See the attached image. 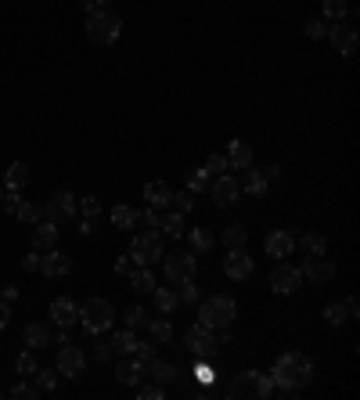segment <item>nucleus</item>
Segmentation results:
<instances>
[{"mask_svg":"<svg viewBox=\"0 0 360 400\" xmlns=\"http://www.w3.org/2000/svg\"><path fill=\"white\" fill-rule=\"evenodd\" d=\"M270 378H274V390H281L285 397H295L303 386L313 383V361L303 350H288V353H281L278 361H274Z\"/></svg>","mask_w":360,"mask_h":400,"instance_id":"f257e3e1","label":"nucleus"},{"mask_svg":"<svg viewBox=\"0 0 360 400\" xmlns=\"http://www.w3.org/2000/svg\"><path fill=\"white\" fill-rule=\"evenodd\" d=\"M227 397L230 400H242V397H256V400H267L274 397V378L267 371H256V368H249L242 375L230 378V386H227Z\"/></svg>","mask_w":360,"mask_h":400,"instance_id":"f03ea898","label":"nucleus"},{"mask_svg":"<svg viewBox=\"0 0 360 400\" xmlns=\"http://www.w3.org/2000/svg\"><path fill=\"white\" fill-rule=\"evenodd\" d=\"M123 36V18L109 8H97L94 15H87V40L91 44H116Z\"/></svg>","mask_w":360,"mask_h":400,"instance_id":"7ed1b4c3","label":"nucleus"},{"mask_svg":"<svg viewBox=\"0 0 360 400\" xmlns=\"http://www.w3.org/2000/svg\"><path fill=\"white\" fill-rule=\"evenodd\" d=\"M238 318V303L230 300V296H209V300H202L198 303V321L205 325V328H227L230 321Z\"/></svg>","mask_w":360,"mask_h":400,"instance_id":"20e7f679","label":"nucleus"},{"mask_svg":"<svg viewBox=\"0 0 360 400\" xmlns=\"http://www.w3.org/2000/svg\"><path fill=\"white\" fill-rule=\"evenodd\" d=\"M112 318H116V310H112V303L104 296H91L87 303L79 307V325L87 328L91 335H101L104 328L112 325Z\"/></svg>","mask_w":360,"mask_h":400,"instance_id":"39448f33","label":"nucleus"},{"mask_svg":"<svg viewBox=\"0 0 360 400\" xmlns=\"http://www.w3.org/2000/svg\"><path fill=\"white\" fill-rule=\"evenodd\" d=\"M162 235L159 231H141V235H134V242H130V256L137 267H152V263H159L162 260Z\"/></svg>","mask_w":360,"mask_h":400,"instance_id":"423d86ee","label":"nucleus"},{"mask_svg":"<svg viewBox=\"0 0 360 400\" xmlns=\"http://www.w3.org/2000/svg\"><path fill=\"white\" fill-rule=\"evenodd\" d=\"M162 263H166V282H169V285L195 282V275H198L195 252H162Z\"/></svg>","mask_w":360,"mask_h":400,"instance_id":"0eeeda50","label":"nucleus"},{"mask_svg":"<svg viewBox=\"0 0 360 400\" xmlns=\"http://www.w3.org/2000/svg\"><path fill=\"white\" fill-rule=\"evenodd\" d=\"M54 368H58V375H65V378H79L83 371H87V353H83L79 346H72V343H65L58 350Z\"/></svg>","mask_w":360,"mask_h":400,"instance_id":"6e6552de","label":"nucleus"},{"mask_svg":"<svg viewBox=\"0 0 360 400\" xmlns=\"http://www.w3.org/2000/svg\"><path fill=\"white\" fill-rule=\"evenodd\" d=\"M299 285H303V275H299V267H295V263H285V260H281L278 267L270 270V289L278 292V296H292Z\"/></svg>","mask_w":360,"mask_h":400,"instance_id":"1a4fd4ad","label":"nucleus"},{"mask_svg":"<svg viewBox=\"0 0 360 400\" xmlns=\"http://www.w3.org/2000/svg\"><path fill=\"white\" fill-rule=\"evenodd\" d=\"M76 217V195L72 192H54L47 202H44V220H54V224H65Z\"/></svg>","mask_w":360,"mask_h":400,"instance_id":"9d476101","label":"nucleus"},{"mask_svg":"<svg viewBox=\"0 0 360 400\" xmlns=\"http://www.w3.org/2000/svg\"><path fill=\"white\" fill-rule=\"evenodd\" d=\"M224 275L230 282H245L252 275V256L245 252V245H235V249L224 252Z\"/></svg>","mask_w":360,"mask_h":400,"instance_id":"9b49d317","label":"nucleus"},{"mask_svg":"<svg viewBox=\"0 0 360 400\" xmlns=\"http://www.w3.org/2000/svg\"><path fill=\"white\" fill-rule=\"evenodd\" d=\"M328 44L338 51V58H353L357 47H360V36H357V29L335 22V26H328Z\"/></svg>","mask_w":360,"mask_h":400,"instance_id":"f8f14e48","label":"nucleus"},{"mask_svg":"<svg viewBox=\"0 0 360 400\" xmlns=\"http://www.w3.org/2000/svg\"><path fill=\"white\" fill-rule=\"evenodd\" d=\"M209 192H213V202H217V206H235L238 195H242V184L230 177V174H224V177L209 180Z\"/></svg>","mask_w":360,"mask_h":400,"instance_id":"ddd939ff","label":"nucleus"},{"mask_svg":"<svg viewBox=\"0 0 360 400\" xmlns=\"http://www.w3.org/2000/svg\"><path fill=\"white\" fill-rule=\"evenodd\" d=\"M299 275H303V282H310V285H328V282L335 278V267H331L324 256H306V263L299 267Z\"/></svg>","mask_w":360,"mask_h":400,"instance_id":"4468645a","label":"nucleus"},{"mask_svg":"<svg viewBox=\"0 0 360 400\" xmlns=\"http://www.w3.org/2000/svg\"><path fill=\"white\" fill-rule=\"evenodd\" d=\"M263 249H267V256H270V260H288L292 252H295L292 231H270L267 242H263Z\"/></svg>","mask_w":360,"mask_h":400,"instance_id":"2eb2a0df","label":"nucleus"},{"mask_svg":"<svg viewBox=\"0 0 360 400\" xmlns=\"http://www.w3.org/2000/svg\"><path fill=\"white\" fill-rule=\"evenodd\" d=\"M187 346H191L195 357H205L209 350L217 346V332H213V328H205L202 321H195L191 328H187Z\"/></svg>","mask_w":360,"mask_h":400,"instance_id":"dca6fc26","label":"nucleus"},{"mask_svg":"<svg viewBox=\"0 0 360 400\" xmlns=\"http://www.w3.org/2000/svg\"><path fill=\"white\" fill-rule=\"evenodd\" d=\"M69 270H72V260L65 256V252L47 249L44 256H40V275H47V278H65Z\"/></svg>","mask_w":360,"mask_h":400,"instance_id":"f3484780","label":"nucleus"},{"mask_svg":"<svg viewBox=\"0 0 360 400\" xmlns=\"http://www.w3.org/2000/svg\"><path fill=\"white\" fill-rule=\"evenodd\" d=\"M144 375H148V368L137 361L134 353H126V361H119V364H116V378H119L123 386H137Z\"/></svg>","mask_w":360,"mask_h":400,"instance_id":"a211bd4d","label":"nucleus"},{"mask_svg":"<svg viewBox=\"0 0 360 400\" xmlns=\"http://www.w3.org/2000/svg\"><path fill=\"white\" fill-rule=\"evenodd\" d=\"M51 321H54L58 328H72V325L79 321V307H76L72 300H54V303H51Z\"/></svg>","mask_w":360,"mask_h":400,"instance_id":"6ab92c4d","label":"nucleus"},{"mask_svg":"<svg viewBox=\"0 0 360 400\" xmlns=\"http://www.w3.org/2000/svg\"><path fill=\"white\" fill-rule=\"evenodd\" d=\"M227 166L230 170H249L252 166V144H245L242 137H235L227 144Z\"/></svg>","mask_w":360,"mask_h":400,"instance_id":"aec40b11","label":"nucleus"},{"mask_svg":"<svg viewBox=\"0 0 360 400\" xmlns=\"http://www.w3.org/2000/svg\"><path fill=\"white\" fill-rule=\"evenodd\" d=\"M54 242H58V224L54 220H40V224H33V249H54Z\"/></svg>","mask_w":360,"mask_h":400,"instance_id":"412c9836","label":"nucleus"},{"mask_svg":"<svg viewBox=\"0 0 360 400\" xmlns=\"http://www.w3.org/2000/svg\"><path fill=\"white\" fill-rule=\"evenodd\" d=\"M144 202L155 206V209H166L169 202H173V187H169L166 180H152L144 187Z\"/></svg>","mask_w":360,"mask_h":400,"instance_id":"4be33fe9","label":"nucleus"},{"mask_svg":"<svg viewBox=\"0 0 360 400\" xmlns=\"http://www.w3.org/2000/svg\"><path fill=\"white\" fill-rule=\"evenodd\" d=\"M29 166L26 162H11L8 166V174H4V187H8V192H22V187L29 184Z\"/></svg>","mask_w":360,"mask_h":400,"instance_id":"5701e85b","label":"nucleus"},{"mask_svg":"<svg viewBox=\"0 0 360 400\" xmlns=\"http://www.w3.org/2000/svg\"><path fill=\"white\" fill-rule=\"evenodd\" d=\"M295 245H299L306 256H324V252H328V238L321 235V231H306V235L295 242Z\"/></svg>","mask_w":360,"mask_h":400,"instance_id":"b1692460","label":"nucleus"},{"mask_svg":"<svg viewBox=\"0 0 360 400\" xmlns=\"http://www.w3.org/2000/svg\"><path fill=\"white\" fill-rule=\"evenodd\" d=\"M26 346H29V350H44V346H51V328H47V325H40V321L26 325Z\"/></svg>","mask_w":360,"mask_h":400,"instance_id":"393cba45","label":"nucleus"},{"mask_svg":"<svg viewBox=\"0 0 360 400\" xmlns=\"http://www.w3.org/2000/svg\"><path fill=\"white\" fill-rule=\"evenodd\" d=\"M152 296H155V307H159V314H166V318H169V314H173L177 307H180V296H177V289H152Z\"/></svg>","mask_w":360,"mask_h":400,"instance_id":"a878e982","label":"nucleus"},{"mask_svg":"<svg viewBox=\"0 0 360 400\" xmlns=\"http://www.w3.org/2000/svg\"><path fill=\"white\" fill-rule=\"evenodd\" d=\"M184 235H187V242H191L195 252H209V249L217 245V235L209 227H195V231H184Z\"/></svg>","mask_w":360,"mask_h":400,"instance_id":"bb28decb","label":"nucleus"},{"mask_svg":"<svg viewBox=\"0 0 360 400\" xmlns=\"http://www.w3.org/2000/svg\"><path fill=\"white\" fill-rule=\"evenodd\" d=\"M321 11H324V22H343L350 18V0H321Z\"/></svg>","mask_w":360,"mask_h":400,"instance_id":"cd10ccee","label":"nucleus"},{"mask_svg":"<svg viewBox=\"0 0 360 400\" xmlns=\"http://www.w3.org/2000/svg\"><path fill=\"white\" fill-rule=\"evenodd\" d=\"M148 375H152L159 386H169V383H173V378H177V364H169V361H159V357H155V361L148 364Z\"/></svg>","mask_w":360,"mask_h":400,"instance_id":"c85d7f7f","label":"nucleus"},{"mask_svg":"<svg viewBox=\"0 0 360 400\" xmlns=\"http://www.w3.org/2000/svg\"><path fill=\"white\" fill-rule=\"evenodd\" d=\"M11 217H18L22 224H40L44 220V206H36V202H26V199H18V206H15V213Z\"/></svg>","mask_w":360,"mask_h":400,"instance_id":"c756f323","label":"nucleus"},{"mask_svg":"<svg viewBox=\"0 0 360 400\" xmlns=\"http://www.w3.org/2000/svg\"><path fill=\"white\" fill-rule=\"evenodd\" d=\"M159 282H155V275L148 267H130V289L134 292H152Z\"/></svg>","mask_w":360,"mask_h":400,"instance_id":"7c9ffc66","label":"nucleus"},{"mask_svg":"<svg viewBox=\"0 0 360 400\" xmlns=\"http://www.w3.org/2000/svg\"><path fill=\"white\" fill-rule=\"evenodd\" d=\"M112 224H116L119 231H134V224H137V209H134V206H126V202H119V206L112 209Z\"/></svg>","mask_w":360,"mask_h":400,"instance_id":"2f4dec72","label":"nucleus"},{"mask_svg":"<svg viewBox=\"0 0 360 400\" xmlns=\"http://www.w3.org/2000/svg\"><path fill=\"white\" fill-rule=\"evenodd\" d=\"M109 346H112V353H134V346H137V335H134V328H126V332L109 335Z\"/></svg>","mask_w":360,"mask_h":400,"instance_id":"473e14b6","label":"nucleus"},{"mask_svg":"<svg viewBox=\"0 0 360 400\" xmlns=\"http://www.w3.org/2000/svg\"><path fill=\"white\" fill-rule=\"evenodd\" d=\"M267 184H270V180H267V174L252 170V166L245 170V184H242V187H245L249 195H256V199H260V195H267Z\"/></svg>","mask_w":360,"mask_h":400,"instance_id":"72a5a7b5","label":"nucleus"},{"mask_svg":"<svg viewBox=\"0 0 360 400\" xmlns=\"http://www.w3.org/2000/svg\"><path fill=\"white\" fill-rule=\"evenodd\" d=\"M159 231H166V238H184V213L177 209V213H166Z\"/></svg>","mask_w":360,"mask_h":400,"instance_id":"f704fd0d","label":"nucleus"},{"mask_svg":"<svg viewBox=\"0 0 360 400\" xmlns=\"http://www.w3.org/2000/svg\"><path fill=\"white\" fill-rule=\"evenodd\" d=\"M159 224H162V213H159L155 206H144L141 213H137V224H134V227H144V231H159ZM159 235H162V231H159Z\"/></svg>","mask_w":360,"mask_h":400,"instance_id":"c9c22d12","label":"nucleus"},{"mask_svg":"<svg viewBox=\"0 0 360 400\" xmlns=\"http://www.w3.org/2000/svg\"><path fill=\"white\" fill-rule=\"evenodd\" d=\"M245 242H249V231H245L242 224H227V227H224V245H227V249L245 245Z\"/></svg>","mask_w":360,"mask_h":400,"instance_id":"e433bc0d","label":"nucleus"},{"mask_svg":"<svg viewBox=\"0 0 360 400\" xmlns=\"http://www.w3.org/2000/svg\"><path fill=\"white\" fill-rule=\"evenodd\" d=\"M148 328H152L155 343H169V339H173V325H169L166 318H152V321H148Z\"/></svg>","mask_w":360,"mask_h":400,"instance_id":"4c0bfd02","label":"nucleus"},{"mask_svg":"<svg viewBox=\"0 0 360 400\" xmlns=\"http://www.w3.org/2000/svg\"><path fill=\"white\" fill-rule=\"evenodd\" d=\"M15 368H18V375L22 378H29V375H36V350H26V353H18V361H15Z\"/></svg>","mask_w":360,"mask_h":400,"instance_id":"58836bf2","label":"nucleus"},{"mask_svg":"<svg viewBox=\"0 0 360 400\" xmlns=\"http://www.w3.org/2000/svg\"><path fill=\"white\" fill-rule=\"evenodd\" d=\"M202 170H205L209 177H224V174L230 170V166H227V155H220V152H213V155H209V159H205V166H202Z\"/></svg>","mask_w":360,"mask_h":400,"instance_id":"ea45409f","label":"nucleus"},{"mask_svg":"<svg viewBox=\"0 0 360 400\" xmlns=\"http://www.w3.org/2000/svg\"><path fill=\"white\" fill-rule=\"evenodd\" d=\"M123 318H126V328H148V321H152V318H148V310H141V307H126V314H123Z\"/></svg>","mask_w":360,"mask_h":400,"instance_id":"a19ab883","label":"nucleus"},{"mask_svg":"<svg viewBox=\"0 0 360 400\" xmlns=\"http://www.w3.org/2000/svg\"><path fill=\"white\" fill-rule=\"evenodd\" d=\"M324 321H328L331 328H338V325H346V321H350V314H346L343 303H328V307H324Z\"/></svg>","mask_w":360,"mask_h":400,"instance_id":"79ce46f5","label":"nucleus"},{"mask_svg":"<svg viewBox=\"0 0 360 400\" xmlns=\"http://www.w3.org/2000/svg\"><path fill=\"white\" fill-rule=\"evenodd\" d=\"M155 346H159V343H141V339H137V346H134V357H137V361H141L144 368H148V364H152L155 357H159V350H155Z\"/></svg>","mask_w":360,"mask_h":400,"instance_id":"37998d69","label":"nucleus"},{"mask_svg":"<svg viewBox=\"0 0 360 400\" xmlns=\"http://www.w3.org/2000/svg\"><path fill=\"white\" fill-rule=\"evenodd\" d=\"M76 209H79L83 217H91V220H94V217L101 213V199H94V195H83V199H76Z\"/></svg>","mask_w":360,"mask_h":400,"instance_id":"c03bdc74","label":"nucleus"},{"mask_svg":"<svg viewBox=\"0 0 360 400\" xmlns=\"http://www.w3.org/2000/svg\"><path fill=\"white\" fill-rule=\"evenodd\" d=\"M209 180H213V177H209L205 170H191V174H187V192H205V187H209Z\"/></svg>","mask_w":360,"mask_h":400,"instance_id":"a18cd8bd","label":"nucleus"},{"mask_svg":"<svg viewBox=\"0 0 360 400\" xmlns=\"http://www.w3.org/2000/svg\"><path fill=\"white\" fill-rule=\"evenodd\" d=\"M36 390H40V393H54V390H58V375L36 368Z\"/></svg>","mask_w":360,"mask_h":400,"instance_id":"49530a36","label":"nucleus"},{"mask_svg":"<svg viewBox=\"0 0 360 400\" xmlns=\"http://www.w3.org/2000/svg\"><path fill=\"white\" fill-rule=\"evenodd\" d=\"M11 397H15V400H36L40 390H36V383H26V378H22V383L11 390Z\"/></svg>","mask_w":360,"mask_h":400,"instance_id":"de8ad7c7","label":"nucleus"},{"mask_svg":"<svg viewBox=\"0 0 360 400\" xmlns=\"http://www.w3.org/2000/svg\"><path fill=\"white\" fill-rule=\"evenodd\" d=\"M328 26H331V22H324V18H310V22H306V36H310V40H324V36H328Z\"/></svg>","mask_w":360,"mask_h":400,"instance_id":"09e8293b","label":"nucleus"},{"mask_svg":"<svg viewBox=\"0 0 360 400\" xmlns=\"http://www.w3.org/2000/svg\"><path fill=\"white\" fill-rule=\"evenodd\" d=\"M173 206L180 209V213H191L195 209V192H187V187L184 192H173Z\"/></svg>","mask_w":360,"mask_h":400,"instance_id":"8fccbe9b","label":"nucleus"},{"mask_svg":"<svg viewBox=\"0 0 360 400\" xmlns=\"http://www.w3.org/2000/svg\"><path fill=\"white\" fill-rule=\"evenodd\" d=\"M177 296H180V303L195 307V303H198V289H195V282H184V285H177Z\"/></svg>","mask_w":360,"mask_h":400,"instance_id":"3c124183","label":"nucleus"},{"mask_svg":"<svg viewBox=\"0 0 360 400\" xmlns=\"http://www.w3.org/2000/svg\"><path fill=\"white\" fill-rule=\"evenodd\" d=\"M137 397H141V400H162V397H166V386H141V383H137Z\"/></svg>","mask_w":360,"mask_h":400,"instance_id":"603ef678","label":"nucleus"},{"mask_svg":"<svg viewBox=\"0 0 360 400\" xmlns=\"http://www.w3.org/2000/svg\"><path fill=\"white\" fill-rule=\"evenodd\" d=\"M109 353H112V346H109V343H94V350H91L94 361H109Z\"/></svg>","mask_w":360,"mask_h":400,"instance_id":"864d4df0","label":"nucleus"},{"mask_svg":"<svg viewBox=\"0 0 360 400\" xmlns=\"http://www.w3.org/2000/svg\"><path fill=\"white\" fill-rule=\"evenodd\" d=\"M22 267H26V270H40V249L26 252V256H22Z\"/></svg>","mask_w":360,"mask_h":400,"instance_id":"5fc2aeb1","label":"nucleus"},{"mask_svg":"<svg viewBox=\"0 0 360 400\" xmlns=\"http://www.w3.org/2000/svg\"><path fill=\"white\" fill-rule=\"evenodd\" d=\"M343 307H346V314H350V321H353V318H360V303H357V296H346V300H343Z\"/></svg>","mask_w":360,"mask_h":400,"instance_id":"6e6d98bb","label":"nucleus"},{"mask_svg":"<svg viewBox=\"0 0 360 400\" xmlns=\"http://www.w3.org/2000/svg\"><path fill=\"white\" fill-rule=\"evenodd\" d=\"M8 325H11V303L0 300V328H8Z\"/></svg>","mask_w":360,"mask_h":400,"instance_id":"4d7b16f0","label":"nucleus"},{"mask_svg":"<svg viewBox=\"0 0 360 400\" xmlns=\"http://www.w3.org/2000/svg\"><path fill=\"white\" fill-rule=\"evenodd\" d=\"M130 267H134L130 256H119V260H116V275H130Z\"/></svg>","mask_w":360,"mask_h":400,"instance_id":"13d9d810","label":"nucleus"},{"mask_svg":"<svg viewBox=\"0 0 360 400\" xmlns=\"http://www.w3.org/2000/svg\"><path fill=\"white\" fill-rule=\"evenodd\" d=\"M97 231V224L91 220V217H83V224H79V235H94Z\"/></svg>","mask_w":360,"mask_h":400,"instance_id":"bf43d9fd","label":"nucleus"},{"mask_svg":"<svg viewBox=\"0 0 360 400\" xmlns=\"http://www.w3.org/2000/svg\"><path fill=\"white\" fill-rule=\"evenodd\" d=\"M198 383H205V386H209V383H213V371H209L205 364H198Z\"/></svg>","mask_w":360,"mask_h":400,"instance_id":"052dcab7","label":"nucleus"},{"mask_svg":"<svg viewBox=\"0 0 360 400\" xmlns=\"http://www.w3.org/2000/svg\"><path fill=\"white\" fill-rule=\"evenodd\" d=\"M54 343H58V346H65V343H69V328H58V335H54Z\"/></svg>","mask_w":360,"mask_h":400,"instance_id":"680f3d73","label":"nucleus"},{"mask_svg":"<svg viewBox=\"0 0 360 400\" xmlns=\"http://www.w3.org/2000/svg\"><path fill=\"white\" fill-rule=\"evenodd\" d=\"M4 300H8V303L18 300V285H4Z\"/></svg>","mask_w":360,"mask_h":400,"instance_id":"e2e57ef3","label":"nucleus"},{"mask_svg":"<svg viewBox=\"0 0 360 400\" xmlns=\"http://www.w3.org/2000/svg\"><path fill=\"white\" fill-rule=\"evenodd\" d=\"M79 4H83V11H87V15H94V11H97V4H94V0H79Z\"/></svg>","mask_w":360,"mask_h":400,"instance_id":"0e129e2a","label":"nucleus"},{"mask_svg":"<svg viewBox=\"0 0 360 400\" xmlns=\"http://www.w3.org/2000/svg\"><path fill=\"white\" fill-rule=\"evenodd\" d=\"M94 4H97V8H109V4H112V0H94Z\"/></svg>","mask_w":360,"mask_h":400,"instance_id":"69168bd1","label":"nucleus"},{"mask_svg":"<svg viewBox=\"0 0 360 400\" xmlns=\"http://www.w3.org/2000/svg\"><path fill=\"white\" fill-rule=\"evenodd\" d=\"M0 199H4V187H0Z\"/></svg>","mask_w":360,"mask_h":400,"instance_id":"338daca9","label":"nucleus"}]
</instances>
